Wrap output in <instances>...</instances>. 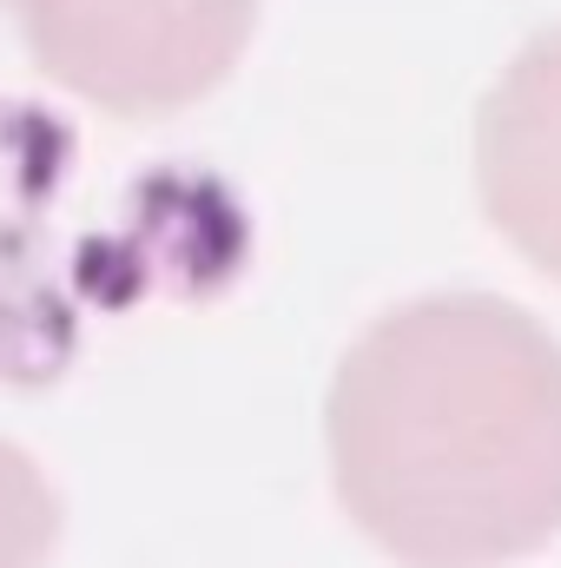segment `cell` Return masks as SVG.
I'll use <instances>...</instances> for the list:
<instances>
[{
  "instance_id": "1",
  "label": "cell",
  "mask_w": 561,
  "mask_h": 568,
  "mask_svg": "<svg viewBox=\"0 0 561 568\" xmlns=\"http://www.w3.org/2000/svg\"><path fill=\"white\" fill-rule=\"evenodd\" d=\"M344 509L410 568H496L561 529V344L449 291L377 317L330 390Z\"/></svg>"
},
{
  "instance_id": "2",
  "label": "cell",
  "mask_w": 561,
  "mask_h": 568,
  "mask_svg": "<svg viewBox=\"0 0 561 568\" xmlns=\"http://www.w3.org/2000/svg\"><path fill=\"white\" fill-rule=\"evenodd\" d=\"M33 60L93 106L178 113L252 40L258 0H7Z\"/></svg>"
},
{
  "instance_id": "3",
  "label": "cell",
  "mask_w": 561,
  "mask_h": 568,
  "mask_svg": "<svg viewBox=\"0 0 561 568\" xmlns=\"http://www.w3.org/2000/svg\"><path fill=\"white\" fill-rule=\"evenodd\" d=\"M476 159L502 239L561 284V27L502 67L476 126Z\"/></svg>"
},
{
  "instance_id": "4",
  "label": "cell",
  "mask_w": 561,
  "mask_h": 568,
  "mask_svg": "<svg viewBox=\"0 0 561 568\" xmlns=\"http://www.w3.org/2000/svg\"><path fill=\"white\" fill-rule=\"evenodd\" d=\"M53 536H60L53 489L13 443H0V568H47Z\"/></svg>"
}]
</instances>
